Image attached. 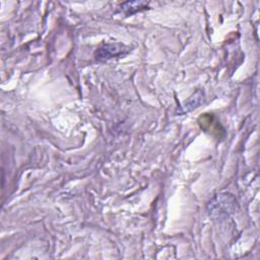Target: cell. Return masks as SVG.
Returning <instances> with one entry per match:
<instances>
[{"label":"cell","instance_id":"6da1fadb","mask_svg":"<svg viewBox=\"0 0 260 260\" xmlns=\"http://www.w3.org/2000/svg\"><path fill=\"white\" fill-rule=\"evenodd\" d=\"M128 52V48L121 44H111L105 45L99 49L96 52V59L99 60H108L120 55H124Z\"/></svg>","mask_w":260,"mask_h":260}]
</instances>
